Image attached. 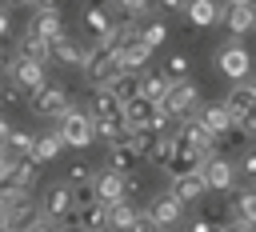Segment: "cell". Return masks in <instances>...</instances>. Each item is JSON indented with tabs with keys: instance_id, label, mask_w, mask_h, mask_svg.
I'll return each mask as SVG.
<instances>
[{
	"instance_id": "obj_50",
	"label": "cell",
	"mask_w": 256,
	"mask_h": 232,
	"mask_svg": "<svg viewBox=\"0 0 256 232\" xmlns=\"http://www.w3.org/2000/svg\"><path fill=\"white\" fill-rule=\"evenodd\" d=\"M8 136H12V124L0 116V144H4V148H8Z\"/></svg>"
},
{
	"instance_id": "obj_47",
	"label": "cell",
	"mask_w": 256,
	"mask_h": 232,
	"mask_svg": "<svg viewBox=\"0 0 256 232\" xmlns=\"http://www.w3.org/2000/svg\"><path fill=\"white\" fill-rule=\"evenodd\" d=\"M60 4L64 0H32V8H40V12H60Z\"/></svg>"
},
{
	"instance_id": "obj_35",
	"label": "cell",
	"mask_w": 256,
	"mask_h": 232,
	"mask_svg": "<svg viewBox=\"0 0 256 232\" xmlns=\"http://www.w3.org/2000/svg\"><path fill=\"white\" fill-rule=\"evenodd\" d=\"M140 40H144V44L156 52V48L168 40V24H160V20H156V24H144V28H140Z\"/></svg>"
},
{
	"instance_id": "obj_21",
	"label": "cell",
	"mask_w": 256,
	"mask_h": 232,
	"mask_svg": "<svg viewBox=\"0 0 256 232\" xmlns=\"http://www.w3.org/2000/svg\"><path fill=\"white\" fill-rule=\"evenodd\" d=\"M92 188H96V200L112 204V200H120V196H124V176H120V172H112V168H104V172H96V176H92Z\"/></svg>"
},
{
	"instance_id": "obj_33",
	"label": "cell",
	"mask_w": 256,
	"mask_h": 232,
	"mask_svg": "<svg viewBox=\"0 0 256 232\" xmlns=\"http://www.w3.org/2000/svg\"><path fill=\"white\" fill-rule=\"evenodd\" d=\"M236 220H248V224H256V188H244V192H236Z\"/></svg>"
},
{
	"instance_id": "obj_14",
	"label": "cell",
	"mask_w": 256,
	"mask_h": 232,
	"mask_svg": "<svg viewBox=\"0 0 256 232\" xmlns=\"http://www.w3.org/2000/svg\"><path fill=\"white\" fill-rule=\"evenodd\" d=\"M76 208V200H72V188H64V184H52L48 192H44V204H40V212L48 216V220H64L68 212Z\"/></svg>"
},
{
	"instance_id": "obj_49",
	"label": "cell",
	"mask_w": 256,
	"mask_h": 232,
	"mask_svg": "<svg viewBox=\"0 0 256 232\" xmlns=\"http://www.w3.org/2000/svg\"><path fill=\"white\" fill-rule=\"evenodd\" d=\"M12 160H16V156H12V152H8V148H4V144H0V176H4V172H8V168H12Z\"/></svg>"
},
{
	"instance_id": "obj_45",
	"label": "cell",
	"mask_w": 256,
	"mask_h": 232,
	"mask_svg": "<svg viewBox=\"0 0 256 232\" xmlns=\"http://www.w3.org/2000/svg\"><path fill=\"white\" fill-rule=\"evenodd\" d=\"M240 168H244V176H256V148L244 152V164H240Z\"/></svg>"
},
{
	"instance_id": "obj_28",
	"label": "cell",
	"mask_w": 256,
	"mask_h": 232,
	"mask_svg": "<svg viewBox=\"0 0 256 232\" xmlns=\"http://www.w3.org/2000/svg\"><path fill=\"white\" fill-rule=\"evenodd\" d=\"M116 112H120V96L108 84L92 88V116H116Z\"/></svg>"
},
{
	"instance_id": "obj_2",
	"label": "cell",
	"mask_w": 256,
	"mask_h": 232,
	"mask_svg": "<svg viewBox=\"0 0 256 232\" xmlns=\"http://www.w3.org/2000/svg\"><path fill=\"white\" fill-rule=\"evenodd\" d=\"M84 72H88V84L100 88V84H112L124 68H120V60H116V48H108V44L96 40V48H92L88 60H84Z\"/></svg>"
},
{
	"instance_id": "obj_22",
	"label": "cell",
	"mask_w": 256,
	"mask_h": 232,
	"mask_svg": "<svg viewBox=\"0 0 256 232\" xmlns=\"http://www.w3.org/2000/svg\"><path fill=\"white\" fill-rule=\"evenodd\" d=\"M92 136H96V140H104V144H116V140H124V136H128V128H124L120 112H116V116H92Z\"/></svg>"
},
{
	"instance_id": "obj_3",
	"label": "cell",
	"mask_w": 256,
	"mask_h": 232,
	"mask_svg": "<svg viewBox=\"0 0 256 232\" xmlns=\"http://www.w3.org/2000/svg\"><path fill=\"white\" fill-rule=\"evenodd\" d=\"M224 108H228L232 124L244 128V136H256V92H252V88L236 84V88L224 96Z\"/></svg>"
},
{
	"instance_id": "obj_15",
	"label": "cell",
	"mask_w": 256,
	"mask_h": 232,
	"mask_svg": "<svg viewBox=\"0 0 256 232\" xmlns=\"http://www.w3.org/2000/svg\"><path fill=\"white\" fill-rule=\"evenodd\" d=\"M68 216H72V220H76L84 232H104V228H108V204H104V200L80 204V208H72ZM68 216H64V220H68Z\"/></svg>"
},
{
	"instance_id": "obj_31",
	"label": "cell",
	"mask_w": 256,
	"mask_h": 232,
	"mask_svg": "<svg viewBox=\"0 0 256 232\" xmlns=\"http://www.w3.org/2000/svg\"><path fill=\"white\" fill-rule=\"evenodd\" d=\"M84 28H88L92 36H104V32L112 28V16H108L100 4H88V8H84Z\"/></svg>"
},
{
	"instance_id": "obj_11",
	"label": "cell",
	"mask_w": 256,
	"mask_h": 232,
	"mask_svg": "<svg viewBox=\"0 0 256 232\" xmlns=\"http://www.w3.org/2000/svg\"><path fill=\"white\" fill-rule=\"evenodd\" d=\"M116 60H120V68H124V72H144V68H148V60H152V48H148L140 36H128V40L116 48Z\"/></svg>"
},
{
	"instance_id": "obj_19",
	"label": "cell",
	"mask_w": 256,
	"mask_h": 232,
	"mask_svg": "<svg viewBox=\"0 0 256 232\" xmlns=\"http://www.w3.org/2000/svg\"><path fill=\"white\" fill-rule=\"evenodd\" d=\"M28 32L40 36V40H56V36L64 32L60 12H40V8H32V16H28Z\"/></svg>"
},
{
	"instance_id": "obj_43",
	"label": "cell",
	"mask_w": 256,
	"mask_h": 232,
	"mask_svg": "<svg viewBox=\"0 0 256 232\" xmlns=\"http://www.w3.org/2000/svg\"><path fill=\"white\" fill-rule=\"evenodd\" d=\"M52 228H56V220H48V216L40 212V216H36V220H32V224H28L24 232H52Z\"/></svg>"
},
{
	"instance_id": "obj_29",
	"label": "cell",
	"mask_w": 256,
	"mask_h": 232,
	"mask_svg": "<svg viewBox=\"0 0 256 232\" xmlns=\"http://www.w3.org/2000/svg\"><path fill=\"white\" fill-rule=\"evenodd\" d=\"M60 148H64V140H60V132H48V136H36V144H32V160H36V164H48V160H56V156H60Z\"/></svg>"
},
{
	"instance_id": "obj_20",
	"label": "cell",
	"mask_w": 256,
	"mask_h": 232,
	"mask_svg": "<svg viewBox=\"0 0 256 232\" xmlns=\"http://www.w3.org/2000/svg\"><path fill=\"white\" fill-rule=\"evenodd\" d=\"M196 120H200L212 136H220V132H228V128H232V116H228V108H224V104H196Z\"/></svg>"
},
{
	"instance_id": "obj_4",
	"label": "cell",
	"mask_w": 256,
	"mask_h": 232,
	"mask_svg": "<svg viewBox=\"0 0 256 232\" xmlns=\"http://www.w3.org/2000/svg\"><path fill=\"white\" fill-rule=\"evenodd\" d=\"M200 104V92H196V84L192 80H172L168 84V92H164V100H160V108L172 116V120H184V116H192V108Z\"/></svg>"
},
{
	"instance_id": "obj_9",
	"label": "cell",
	"mask_w": 256,
	"mask_h": 232,
	"mask_svg": "<svg viewBox=\"0 0 256 232\" xmlns=\"http://www.w3.org/2000/svg\"><path fill=\"white\" fill-rule=\"evenodd\" d=\"M64 108H68V92L60 84H40L32 92V112L36 116H60Z\"/></svg>"
},
{
	"instance_id": "obj_46",
	"label": "cell",
	"mask_w": 256,
	"mask_h": 232,
	"mask_svg": "<svg viewBox=\"0 0 256 232\" xmlns=\"http://www.w3.org/2000/svg\"><path fill=\"white\" fill-rule=\"evenodd\" d=\"M220 232H256V224H248V220H232V224H224Z\"/></svg>"
},
{
	"instance_id": "obj_24",
	"label": "cell",
	"mask_w": 256,
	"mask_h": 232,
	"mask_svg": "<svg viewBox=\"0 0 256 232\" xmlns=\"http://www.w3.org/2000/svg\"><path fill=\"white\" fill-rule=\"evenodd\" d=\"M172 152H176V136H172V132H160V136H152V144H148L144 160H148V164H156V168H168Z\"/></svg>"
},
{
	"instance_id": "obj_48",
	"label": "cell",
	"mask_w": 256,
	"mask_h": 232,
	"mask_svg": "<svg viewBox=\"0 0 256 232\" xmlns=\"http://www.w3.org/2000/svg\"><path fill=\"white\" fill-rule=\"evenodd\" d=\"M156 4H160L164 12H184V4H188V0H156Z\"/></svg>"
},
{
	"instance_id": "obj_42",
	"label": "cell",
	"mask_w": 256,
	"mask_h": 232,
	"mask_svg": "<svg viewBox=\"0 0 256 232\" xmlns=\"http://www.w3.org/2000/svg\"><path fill=\"white\" fill-rule=\"evenodd\" d=\"M0 100H4V104H20V100H24V88L8 84V88H0Z\"/></svg>"
},
{
	"instance_id": "obj_1",
	"label": "cell",
	"mask_w": 256,
	"mask_h": 232,
	"mask_svg": "<svg viewBox=\"0 0 256 232\" xmlns=\"http://www.w3.org/2000/svg\"><path fill=\"white\" fill-rule=\"evenodd\" d=\"M56 132H60V140L68 144V148H88L96 136H92V116L88 112H80V108H64L60 116H56Z\"/></svg>"
},
{
	"instance_id": "obj_13",
	"label": "cell",
	"mask_w": 256,
	"mask_h": 232,
	"mask_svg": "<svg viewBox=\"0 0 256 232\" xmlns=\"http://www.w3.org/2000/svg\"><path fill=\"white\" fill-rule=\"evenodd\" d=\"M220 20H224V28H228L232 36L252 32V28H256V0H248V4H228V8L220 12Z\"/></svg>"
},
{
	"instance_id": "obj_34",
	"label": "cell",
	"mask_w": 256,
	"mask_h": 232,
	"mask_svg": "<svg viewBox=\"0 0 256 232\" xmlns=\"http://www.w3.org/2000/svg\"><path fill=\"white\" fill-rule=\"evenodd\" d=\"M108 88H112V92L120 96V104H124L128 96H136V92H140V76H132V72H120V76H116Z\"/></svg>"
},
{
	"instance_id": "obj_8",
	"label": "cell",
	"mask_w": 256,
	"mask_h": 232,
	"mask_svg": "<svg viewBox=\"0 0 256 232\" xmlns=\"http://www.w3.org/2000/svg\"><path fill=\"white\" fill-rule=\"evenodd\" d=\"M8 76H12V84L24 88L28 96H32L40 84H48V80H44V64H40V60H24V56H16V60L8 64Z\"/></svg>"
},
{
	"instance_id": "obj_32",
	"label": "cell",
	"mask_w": 256,
	"mask_h": 232,
	"mask_svg": "<svg viewBox=\"0 0 256 232\" xmlns=\"http://www.w3.org/2000/svg\"><path fill=\"white\" fill-rule=\"evenodd\" d=\"M168 80H188V72H192V60L184 56V52H172L168 60H164V68H160Z\"/></svg>"
},
{
	"instance_id": "obj_7",
	"label": "cell",
	"mask_w": 256,
	"mask_h": 232,
	"mask_svg": "<svg viewBox=\"0 0 256 232\" xmlns=\"http://www.w3.org/2000/svg\"><path fill=\"white\" fill-rule=\"evenodd\" d=\"M200 176H204V184H208V192H228L232 188V180H236V168L224 160V156H204V164H200Z\"/></svg>"
},
{
	"instance_id": "obj_38",
	"label": "cell",
	"mask_w": 256,
	"mask_h": 232,
	"mask_svg": "<svg viewBox=\"0 0 256 232\" xmlns=\"http://www.w3.org/2000/svg\"><path fill=\"white\" fill-rule=\"evenodd\" d=\"M68 176H72V184H84V180H92V176H96V168H92L88 160H76V164L68 168Z\"/></svg>"
},
{
	"instance_id": "obj_36",
	"label": "cell",
	"mask_w": 256,
	"mask_h": 232,
	"mask_svg": "<svg viewBox=\"0 0 256 232\" xmlns=\"http://www.w3.org/2000/svg\"><path fill=\"white\" fill-rule=\"evenodd\" d=\"M32 144H36L32 132H16V128H12V136H8V152H12V156H32Z\"/></svg>"
},
{
	"instance_id": "obj_26",
	"label": "cell",
	"mask_w": 256,
	"mask_h": 232,
	"mask_svg": "<svg viewBox=\"0 0 256 232\" xmlns=\"http://www.w3.org/2000/svg\"><path fill=\"white\" fill-rule=\"evenodd\" d=\"M208 156H212V152H208ZM200 164H204V152L176 144V152H172V160H168V172H172V176H180V172H196Z\"/></svg>"
},
{
	"instance_id": "obj_10",
	"label": "cell",
	"mask_w": 256,
	"mask_h": 232,
	"mask_svg": "<svg viewBox=\"0 0 256 232\" xmlns=\"http://www.w3.org/2000/svg\"><path fill=\"white\" fill-rule=\"evenodd\" d=\"M160 228H176L180 224V216H184V200H176L172 192H160V196H152V204L144 208Z\"/></svg>"
},
{
	"instance_id": "obj_5",
	"label": "cell",
	"mask_w": 256,
	"mask_h": 232,
	"mask_svg": "<svg viewBox=\"0 0 256 232\" xmlns=\"http://www.w3.org/2000/svg\"><path fill=\"white\" fill-rule=\"evenodd\" d=\"M216 68H220V76H228V80H244V76L252 72V56H248L244 44H228V48L216 52Z\"/></svg>"
},
{
	"instance_id": "obj_52",
	"label": "cell",
	"mask_w": 256,
	"mask_h": 232,
	"mask_svg": "<svg viewBox=\"0 0 256 232\" xmlns=\"http://www.w3.org/2000/svg\"><path fill=\"white\" fill-rule=\"evenodd\" d=\"M4 72H8V56L0 52V76H4Z\"/></svg>"
},
{
	"instance_id": "obj_23",
	"label": "cell",
	"mask_w": 256,
	"mask_h": 232,
	"mask_svg": "<svg viewBox=\"0 0 256 232\" xmlns=\"http://www.w3.org/2000/svg\"><path fill=\"white\" fill-rule=\"evenodd\" d=\"M184 16H188V24L208 28V24L220 20V4H216V0H188V4H184Z\"/></svg>"
},
{
	"instance_id": "obj_54",
	"label": "cell",
	"mask_w": 256,
	"mask_h": 232,
	"mask_svg": "<svg viewBox=\"0 0 256 232\" xmlns=\"http://www.w3.org/2000/svg\"><path fill=\"white\" fill-rule=\"evenodd\" d=\"M228 4H248V0H228Z\"/></svg>"
},
{
	"instance_id": "obj_17",
	"label": "cell",
	"mask_w": 256,
	"mask_h": 232,
	"mask_svg": "<svg viewBox=\"0 0 256 232\" xmlns=\"http://www.w3.org/2000/svg\"><path fill=\"white\" fill-rule=\"evenodd\" d=\"M204 192H208V184H204L200 168H196V172H180V176H172V196H176V200L192 204V200H200Z\"/></svg>"
},
{
	"instance_id": "obj_53",
	"label": "cell",
	"mask_w": 256,
	"mask_h": 232,
	"mask_svg": "<svg viewBox=\"0 0 256 232\" xmlns=\"http://www.w3.org/2000/svg\"><path fill=\"white\" fill-rule=\"evenodd\" d=\"M8 4H28V8H32V0H8Z\"/></svg>"
},
{
	"instance_id": "obj_55",
	"label": "cell",
	"mask_w": 256,
	"mask_h": 232,
	"mask_svg": "<svg viewBox=\"0 0 256 232\" xmlns=\"http://www.w3.org/2000/svg\"><path fill=\"white\" fill-rule=\"evenodd\" d=\"M0 232H16V228H0Z\"/></svg>"
},
{
	"instance_id": "obj_6",
	"label": "cell",
	"mask_w": 256,
	"mask_h": 232,
	"mask_svg": "<svg viewBox=\"0 0 256 232\" xmlns=\"http://www.w3.org/2000/svg\"><path fill=\"white\" fill-rule=\"evenodd\" d=\"M172 136H176V144H184V148H196V152H204V156L212 152V140H216V136H212V132H208V128H204L196 116H184V120H176V132H172Z\"/></svg>"
},
{
	"instance_id": "obj_39",
	"label": "cell",
	"mask_w": 256,
	"mask_h": 232,
	"mask_svg": "<svg viewBox=\"0 0 256 232\" xmlns=\"http://www.w3.org/2000/svg\"><path fill=\"white\" fill-rule=\"evenodd\" d=\"M124 176V200H132V196H140V188H144V180H140V172H120Z\"/></svg>"
},
{
	"instance_id": "obj_51",
	"label": "cell",
	"mask_w": 256,
	"mask_h": 232,
	"mask_svg": "<svg viewBox=\"0 0 256 232\" xmlns=\"http://www.w3.org/2000/svg\"><path fill=\"white\" fill-rule=\"evenodd\" d=\"M8 28H12V16H8V12H4V8H0V36H4V32H8Z\"/></svg>"
},
{
	"instance_id": "obj_12",
	"label": "cell",
	"mask_w": 256,
	"mask_h": 232,
	"mask_svg": "<svg viewBox=\"0 0 256 232\" xmlns=\"http://www.w3.org/2000/svg\"><path fill=\"white\" fill-rule=\"evenodd\" d=\"M152 112H156V100H148V96H140V92L120 104L124 128H148V124H152Z\"/></svg>"
},
{
	"instance_id": "obj_37",
	"label": "cell",
	"mask_w": 256,
	"mask_h": 232,
	"mask_svg": "<svg viewBox=\"0 0 256 232\" xmlns=\"http://www.w3.org/2000/svg\"><path fill=\"white\" fill-rule=\"evenodd\" d=\"M116 8H120L128 20H144L148 8H152V0H116Z\"/></svg>"
},
{
	"instance_id": "obj_40",
	"label": "cell",
	"mask_w": 256,
	"mask_h": 232,
	"mask_svg": "<svg viewBox=\"0 0 256 232\" xmlns=\"http://www.w3.org/2000/svg\"><path fill=\"white\" fill-rule=\"evenodd\" d=\"M72 200H76V208H80V204H92V200H96V188H92V180L76 184V188H72Z\"/></svg>"
},
{
	"instance_id": "obj_41",
	"label": "cell",
	"mask_w": 256,
	"mask_h": 232,
	"mask_svg": "<svg viewBox=\"0 0 256 232\" xmlns=\"http://www.w3.org/2000/svg\"><path fill=\"white\" fill-rule=\"evenodd\" d=\"M128 232H164V228H160L148 212H136V220H132V228H128Z\"/></svg>"
},
{
	"instance_id": "obj_27",
	"label": "cell",
	"mask_w": 256,
	"mask_h": 232,
	"mask_svg": "<svg viewBox=\"0 0 256 232\" xmlns=\"http://www.w3.org/2000/svg\"><path fill=\"white\" fill-rule=\"evenodd\" d=\"M132 220H136V204H132V200L120 196V200L108 204V228H112V232H128Z\"/></svg>"
},
{
	"instance_id": "obj_25",
	"label": "cell",
	"mask_w": 256,
	"mask_h": 232,
	"mask_svg": "<svg viewBox=\"0 0 256 232\" xmlns=\"http://www.w3.org/2000/svg\"><path fill=\"white\" fill-rule=\"evenodd\" d=\"M16 56L48 64V60H52V44H48V40H40V36H32V32H24V36H20V44H16Z\"/></svg>"
},
{
	"instance_id": "obj_56",
	"label": "cell",
	"mask_w": 256,
	"mask_h": 232,
	"mask_svg": "<svg viewBox=\"0 0 256 232\" xmlns=\"http://www.w3.org/2000/svg\"><path fill=\"white\" fill-rule=\"evenodd\" d=\"M252 92H256V80H252Z\"/></svg>"
},
{
	"instance_id": "obj_18",
	"label": "cell",
	"mask_w": 256,
	"mask_h": 232,
	"mask_svg": "<svg viewBox=\"0 0 256 232\" xmlns=\"http://www.w3.org/2000/svg\"><path fill=\"white\" fill-rule=\"evenodd\" d=\"M52 44V60H60V64H80L84 68V60H88V48L80 44V40H72V36H56V40H48Z\"/></svg>"
},
{
	"instance_id": "obj_16",
	"label": "cell",
	"mask_w": 256,
	"mask_h": 232,
	"mask_svg": "<svg viewBox=\"0 0 256 232\" xmlns=\"http://www.w3.org/2000/svg\"><path fill=\"white\" fill-rule=\"evenodd\" d=\"M140 160H144V156L128 144V136H124V140H116V144H108V168H112V172H136V168H140Z\"/></svg>"
},
{
	"instance_id": "obj_30",
	"label": "cell",
	"mask_w": 256,
	"mask_h": 232,
	"mask_svg": "<svg viewBox=\"0 0 256 232\" xmlns=\"http://www.w3.org/2000/svg\"><path fill=\"white\" fill-rule=\"evenodd\" d=\"M168 84H172V80H168L164 72H140V96H148V100H156V104L164 100Z\"/></svg>"
},
{
	"instance_id": "obj_44",
	"label": "cell",
	"mask_w": 256,
	"mask_h": 232,
	"mask_svg": "<svg viewBox=\"0 0 256 232\" xmlns=\"http://www.w3.org/2000/svg\"><path fill=\"white\" fill-rule=\"evenodd\" d=\"M188 232H220V228H216L208 216H200V220H192V224H188Z\"/></svg>"
}]
</instances>
